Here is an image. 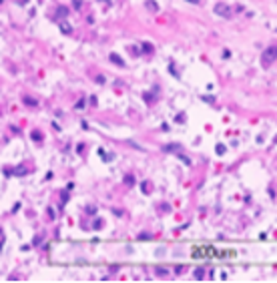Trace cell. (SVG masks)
<instances>
[{
    "instance_id": "277c9868",
    "label": "cell",
    "mask_w": 277,
    "mask_h": 283,
    "mask_svg": "<svg viewBox=\"0 0 277 283\" xmlns=\"http://www.w3.org/2000/svg\"><path fill=\"white\" fill-rule=\"evenodd\" d=\"M60 30H62V34H73V26L64 20H60Z\"/></svg>"
},
{
    "instance_id": "9a60e30c",
    "label": "cell",
    "mask_w": 277,
    "mask_h": 283,
    "mask_svg": "<svg viewBox=\"0 0 277 283\" xmlns=\"http://www.w3.org/2000/svg\"><path fill=\"white\" fill-rule=\"evenodd\" d=\"M86 213H88V215H94L97 209H94V207H86Z\"/></svg>"
},
{
    "instance_id": "2e32d148",
    "label": "cell",
    "mask_w": 277,
    "mask_h": 283,
    "mask_svg": "<svg viewBox=\"0 0 277 283\" xmlns=\"http://www.w3.org/2000/svg\"><path fill=\"white\" fill-rule=\"evenodd\" d=\"M100 227H103V221L97 219V221H94V229H100Z\"/></svg>"
},
{
    "instance_id": "5bb4252c",
    "label": "cell",
    "mask_w": 277,
    "mask_h": 283,
    "mask_svg": "<svg viewBox=\"0 0 277 283\" xmlns=\"http://www.w3.org/2000/svg\"><path fill=\"white\" fill-rule=\"evenodd\" d=\"M179 159H181V161H183L185 165H191V161H189V159H187V157H183V155H179Z\"/></svg>"
},
{
    "instance_id": "7a4b0ae2",
    "label": "cell",
    "mask_w": 277,
    "mask_h": 283,
    "mask_svg": "<svg viewBox=\"0 0 277 283\" xmlns=\"http://www.w3.org/2000/svg\"><path fill=\"white\" fill-rule=\"evenodd\" d=\"M213 12L217 14V16H221V18H231V6L225 4V2H217L213 6Z\"/></svg>"
},
{
    "instance_id": "5b68a950",
    "label": "cell",
    "mask_w": 277,
    "mask_h": 283,
    "mask_svg": "<svg viewBox=\"0 0 277 283\" xmlns=\"http://www.w3.org/2000/svg\"><path fill=\"white\" fill-rule=\"evenodd\" d=\"M22 102H24V105H28V107H38V101H34V99H30V96H24V99H22Z\"/></svg>"
},
{
    "instance_id": "ba28073f",
    "label": "cell",
    "mask_w": 277,
    "mask_h": 283,
    "mask_svg": "<svg viewBox=\"0 0 277 283\" xmlns=\"http://www.w3.org/2000/svg\"><path fill=\"white\" fill-rule=\"evenodd\" d=\"M66 12H68V10H66V8H64V6H60V8H58V10H56V20H62V16H64V14H66Z\"/></svg>"
},
{
    "instance_id": "52a82bcc",
    "label": "cell",
    "mask_w": 277,
    "mask_h": 283,
    "mask_svg": "<svg viewBox=\"0 0 277 283\" xmlns=\"http://www.w3.org/2000/svg\"><path fill=\"white\" fill-rule=\"evenodd\" d=\"M203 277H205V269H203V267H197V269H195V279L201 281Z\"/></svg>"
},
{
    "instance_id": "6da1fadb",
    "label": "cell",
    "mask_w": 277,
    "mask_h": 283,
    "mask_svg": "<svg viewBox=\"0 0 277 283\" xmlns=\"http://www.w3.org/2000/svg\"><path fill=\"white\" fill-rule=\"evenodd\" d=\"M275 58H277V46L273 44V46H269V48H265V50H263L261 64H263V66H269V64H273V62H275Z\"/></svg>"
},
{
    "instance_id": "7c38bea8",
    "label": "cell",
    "mask_w": 277,
    "mask_h": 283,
    "mask_svg": "<svg viewBox=\"0 0 277 283\" xmlns=\"http://www.w3.org/2000/svg\"><path fill=\"white\" fill-rule=\"evenodd\" d=\"M147 6L153 8V10H157V4H155V0H147Z\"/></svg>"
},
{
    "instance_id": "9c48e42d",
    "label": "cell",
    "mask_w": 277,
    "mask_h": 283,
    "mask_svg": "<svg viewBox=\"0 0 277 283\" xmlns=\"http://www.w3.org/2000/svg\"><path fill=\"white\" fill-rule=\"evenodd\" d=\"M73 8L74 10H80L82 8V0H73Z\"/></svg>"
},
{
    "instance_id": "4fadbf2b",
    "label": "cell",
    "mask_w": 277,
    "mask_h": 283,
    "mask_svg": "<svg viewBox=\"0 0 277 283\" xmlns=\"http://www.w3.org/2000/svg\"><path fill=\"white\" fill-rule=\"evenodd\" d=\"M143 48H145V52H153V44H147V42H145Z\"/></svg>"
},
{
    "instance_id": "e0dca14e",
    "label": "cell",
    "mask_w": 277,
    "mask_h": 283,
    "mask_svg": "<svg viewBox=\"0 0 277 283\" xmlns=\"http://www.w3.org/2000/svg\"><path fill=\"white\" fill-rule=\"evenodd\" d=\"M187 2H191V4H201V0H187Z\"/></svg>"
},
{
    "instance_id": "8fae6325",
    "label": "cell",
    "mask_w": 277,
    "mask_h": 283,
    "mask_svg": "<svg viewBox=\"0 0 277 283\" xmlns=\"http://www.w3.org/2000/svg\"><path fill=\"white\" fill-rule=\"evenodd\" d=\"M217 155H225V145H217Z\"/></svg>"
},
{
    "instance_id": "30bf717a",
    "label": "cell",
    "mask_w": 277,
    "mask_h": 283,
    "mask_svg": "<svg viewBox=\"0 0 277 283\" xmlns=\"http://www.w3.org/2000/svg\"><path fill=\"white\" fill-rule=\"evenodd\" d=\"M32 141H42V135H40V133H36V131H34V133H32Z\"/></svg>"
},
{
    "instance_id": "8992f818",
    "label": "cell",
    "mask_w": 277,
    "mask_h": 283,
    "mask_svg": "<svg viewBox=\"0 0 277 283\" xmlns=\"http://www.w3.org/2000/svg\"><path fill=\"white\" fill-rule=\"evenodd\" d=\"M155 273H157L159 277H167L169 275V269H165V267H155Z\"/></svg>"
},
{
    "instance_id": "3957f363",
    "label": "cell",
    "mask_w": 277,
    "mask_h": 283,
    "mask_svg": "<svg viewBox=\"0 0 277 283\" xmlns=\"http://www.w3.org/2000/svg\"><path fill=\"white\" fill-rule=\"evenodd\" d=\"M109 58H111V62H115V64H119V66H125V60H123V58H121L119 54H115V52H111V56H109Z\"/></svg>"
}]
</instances>
